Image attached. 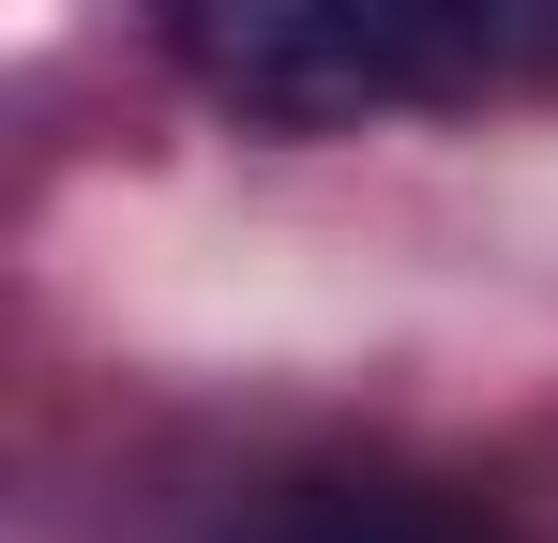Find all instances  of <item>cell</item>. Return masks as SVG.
Returning <instances> with one entry per match:
<instances>
[{
	"mask_svg": "<svg viewBox=\"0 0 558 543\" xmlns=\"http://www.w3.org/2000/svg\"><path fill=\"white\" fill-rule=\"evenodd\" d=\"M257 543H529V529L453 483H302L257 514Z\"/></svg>",
	"mask_w": 558,
	"mask_h": 543,
	"instance_id": "7a4b0ae2",
	"label": "cell"
},
{
	"mask_svg": "<svg viewBox=\"0 0 558 543\" xmlns=\"http://www.w3.org/2000/svg\"><path fill=\"white\" fill-rule=\"evenodd\" d=\"M167 61L257 136H363L408 106H483L529 61V0H151Z\"/></svg>",
	"mask_w": 558,
	"mask_h": 543,
	"instance_id": "6da1fadb",
	"label": "cell"
}]
</instances>
